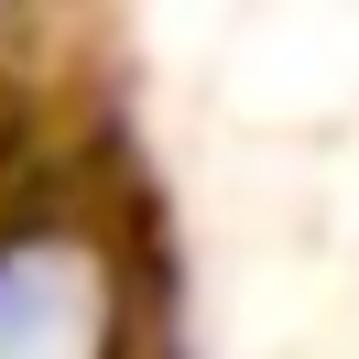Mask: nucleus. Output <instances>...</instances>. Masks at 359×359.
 <instances>
[{
    "instance_id": "nucleus-1",
    "label": "nucleus",
    "mask_w": 359,
    "mask_h": 359,
    "mask_svg": "<svg viewBox=\"0 0 359 359\" xmlns=\"http://www.w3.org/2000/svg\"><path fill=\"white\" fill-rule=\"evenodd\" d=\"M0 359H131V272L88 218L0 229Z\"/></svg>"
}]
</instances>
